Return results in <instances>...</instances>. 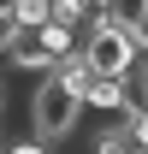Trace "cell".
I'll use <instances>...</instances> for the list:
<instances>
[{
  "label": "cell",
  "mask_w": 148,
  "mask_h": 154,
  "mask_svg": "<svg viewBox=\"0 0 148 154\" xmlns=\"http://www.w3.org/2000/svg\"><path fill=\"white\" fill-rule=\"evenodd\" d=\"M77 125H83V101L59 83V77H36V89H30V131H36L42 148H65L77 136Z\"/></svg>",
  "instance_id": "cell-1"
},
{
  "label": "cell",
  "mask_w": 148,
  "mask_h": 154,
  "mask_svg": "<svg viewBox=\"0 0 148 154\" xmlns=\"http://www.w3.org/2000/svg\"><path fill=\"white\" fill-rule=\"evenodd\" d=\"M83 59H89V71H95V77H113V83H125V77L142 65V54H136L130 30H119L113 18H89V36H83Z\"/></svg>",
  "instance_id": "cell-2"
},
{
  "label": "cell",
  "mask_w": 148,
  "mask_h": 154,
  "mask_svg": "<svg viewBox=\"0 0 148 154\" xmlns=\"http://www.w3.org/2000/svg\"><path fill=\"white\" fill-rule=\"evenodd\" d=\"M89 154H142V148H136V136H130L125 119H119V125H101V131L89 136Z\"/></svg>",
  "instance_id": "cell-3"
},
{
  "label": "cell",
  "mask_w": 148,
  "mask_h": 154,
  "mask_svg": "<svg viewBox=\"0 0 148 154\" xmlns=\"http://www.w3.org/2000/svg\"><path fill=\"white\" fill-rule=\"evenodd\" d=\"M12 24H18V30H42V24H54V0H18Z\"/></svg>",
  "instance_id": "cell-4"
},
{
  "label": "cell",
  "mask_w": 148,
  "mask_h": 154,
  "mask_svg": "<svg viewBox=\"0 0 148 154\" xmlns=\"http://www.w3.org/2000/svg\"><path fill=\"white\" fill-rule=\"evenodd\" d=\"M125 131H130V136H136V148H142V154H148V113H136V119H125Z\"/></svg>",
  "instance_id": "cell-5"
},
{
  "label": "cell",
  "mask_w": 148,
  "mask_h": 154,
  "mask_svg": "<svg viewBox=\"0 0 148 154\" xmlns=\"http://www.w3.org/2000/svg\"><path fill=\"white\" fill-rule=\"evenodd\" d=\"M6 154H54V148H42L36 136H30V142H6Z\"/></svg>",
  "instance_id": "cell-6"
},
{
  "label": "cell",
  "mask_w": 148,
  "mask_h": 154,
  "mask_svg": "<svg viewBox=\"0 0 148 154\" xmlns=\"http://www.w3.org/2000/svg\"><path fill=\"white\" fill-rule=\"evenodd\" d=\"M130 42H136V54H142V59H148V18H142V24H136V30H130Z\"/></svg>",
  "instance_id": "cell-7"
}]
</instances>
